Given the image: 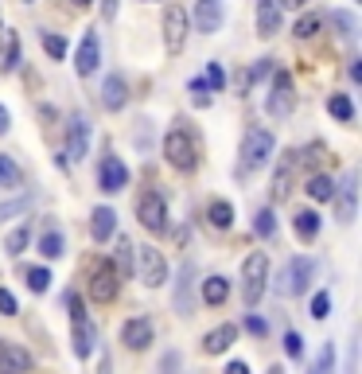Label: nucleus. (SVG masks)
<instances>
[{
  "label": "nucleus",
  "mask_w": 362,
  "mask_h": 374,
  "mask_svg": "<svg viewBox=\"0 0 362 374\" xmlns=\"http://www.w3.org/2000/svg\"><path fill=\"white\" fill-rule=\"evenodd\" d=\"M20 183V168L8 152H0V187H16Z\"/></svg>",
  "instance_id": "32"
},
{
  "label": "nucleus",
  "mask_w": 362,
  "mask_h": 374,
  "mask_svg": "<svg viewBox=\"0 0 362 374\" xmlns=\"http://www.w3.org/2000/svg\"><path fill=\"white\" fill-rule=\"evenodd\" d=\"M98 63H101L98 32H86V35H82V43H78V51H75V70H78L82 78H90L93 70H98Z\"/></svg>",
  "instance_id": "12"
},
{
  "label": "nucleus",
  "mask_w": 362,
  "mask_h": 374,
  "mask_svg": "<svg viewBox=\"0 0 362 374\" xmlns=\"http://www.w3.org/2000/svg\"><path fill=\"white\" fill-rule=\"evenodd\" d=\"M125 183H129V168L121 164L117 156H105V160H101V168H98V187H101V192L113 195V192H121Z\"/></svg>",
  "instance_id": "14"
},
{
  "label": "nucleus",
  "mask_w": 362,
  "mask_h": 374,
  "mask_svg": "<svg viewBox=\"0 0 362 374\" xmlns=\"http://www.w3.org/2000/svg\"><path fill=\"white\" fill-rule=\"evenodd\" d=\"M121 343H125L129 351H144L152 343V324L144 316L125 320V328H121Z\"/></svg>",
  "instance_id": "15"
},
{
  "label": "nucleus",
  "mask_w": 362,
  "mask_h": 374,
  "mask_svg": "<svg viewBox=\"0 0 362 374\" xmlns=\"http://www.w3.org/2000/svg\"><path fill=\"white\" fill-rule=\"evenodd\" d=\"M32 370V355L16 343H4L0 347V374H27Z\"/></svg>",
  "instance_id": "18"
},
{
  "label": "nucleus",
  "mask_w": 362,
  "mask_h": 374,
  "mask_svg": "<svg viewBox=\"0 0 362 374\" xmlns=\"http://www.w3.org/2000/svg\"><path fill=\"white\" fill-rule=\"evenodd\" d=\"M125 101H129V86H125V78H121V75H110L105 82H101V106L117 113V109L125 106Z\"/></svg>",
  "instance_id": "21"
},
{
  "label": "nucleus",
  "mask_w": 362,
  "mask_h": 374,
  "mask_svg": "<svg viewBox=\"0 0 362 374\" xmlns=\"http://www.w3.org/2000/svg\"><path fill=\"white\" fill-rule=\"evenodd\" d=\"M285 355H288V359H300V355H304V339H300L296 332L285 335Z\"/></svg>",
  "instance_id": "40"
},
{
  "label": "nucleus",
  "mask_w": 362,
  "mask_h": 374,
  "mask_svg": "<svg viewBox=\"0 0 362 374\" xmlns=\"http://www.w3.org/2000/svg\"><path fill=\"white\" fill-rule=\"evenodd\" d=\"M269 289V254L265 249H250V258L242 261V297L245 304H257Z\"/></svg>",
  "instance_id": "3"
},
{
  "label": "nucleus",
  "mask_w": 362,
  "mask_h": 374,
  "mask_svg": "<svg viewBox=\"0 0 362 374\" xmlns=\"http://www.w3.org/2000/svg\"><path fill=\"white\" fill-rule=\"evenodd\" d=\"M320 27H323V16L308 12V16H300L292 24V35H296V39H316V35H320Z\"/></svg>",
  "instance_id": "28"
},
{
  "label": "nucleus",
  "mask_w": 362,
  "mask_h": 374,
  "mask_svg": "<svg viewBox=\"0 0 362 374\" xmlns=\"http://www.w3.org/2000/svg\"><path fill=\"white\" fill-rule=\"evenodd\" d=\"M328 312H331V292H316V297H312V316L316 320H328Z\"/></svg>",
  "instance_id": "38"
},
{
  "label": "nucleus",
  "mask_w": 362,
  "mask_h": 374,
  "mask_svg": "<svg viewBox=\"0 0 362 374\" xmlns=\"http://www.w3.org/2000/svg\"><path fill=\"white\" fill-rule=\"evenodd\" d=\"M113 254H117V277H129L133 273V242L129 238H117V249H113Z\"/></svg>",
  "instance_id": "30"
},
{
  "label": "nucleus",
  "mask_w": 362,
  "mask_h": 374,
  "mask_svg": "<svg viewBox=\"0 0 362 374\" xmlns=\"http://www.w3.org/2000/svg\"><path fill=\"white\" fill-rule=\"evenodd\" d=\"M8 125H12V117H8V109H4V106H0V137H4V133H8Z\"/></svg>",
  "instance_id": "48"
},
{
  "label": "nucleus",
  "mask_w": 362,
  "mask_h": 374,
  "mask_svg": "<svg viewBox=\"0 0 362 374\" xmlns=\"http://www.w3.org/2000/svg\"><path fill=\"white\" fill-rule=\"evenodd\" d=\"M273 152H277V137H273L269 129H261V125L245 129L242 152H238V175H242V180H250V175H257L261 168H269Z\"/></svg>",
  "instance_id": "1"
},
{
  "label": "nucleus",
  "mask_w": 362,
  "mask_h": 374,
  "mask_svg": "<svg viewBox=\"0 0 362 374\" xmlns=\"http://www.w3.org/2000/svg\"><path fill=\"white\" fill-rule=\"evenodd\" d=\"M245 328H250L253 335H265V332H269V328H265V320H261V316H250V320H245Z\"/></svg>",
  "instance_id": "46"
},
{
  "label": "nucleus",
  "mask_w": 362,
  "mask_h": 374,
  "mask_svg": "<svg viewBox=\"0 0 362 374\" xmlns=\"http://www.w3.org/2000/svg\"><path fill=\"white\" fill-rule=\"evenodd\" d=\"M187 20H195V32L214 35V32H222L226 8H222V0H199V4H195V12H191Z\"/></svg>",
  "instance_id": "11"
},
{
  "label": "nucleus",
  "mask_w": 362,
  "mask_h": 374,
  "mask_svg": "<svg viewBox=\"0 0 362 374\" xmlns=\"http://www.w3.org/2000/svg\"><path fill=\"white\" fill-rule=\"evenodd\" d=\"M207 86H211V90H222V86H226V75H222L219 63H211V67H207Z\"/></svg>",
  "instance_id": "42"
},
{
  "label": "nucleus",
  "mask_w": 362,
  "mask_h": 374,
  "mask_svg": "<svg viewBox=\"0 0 362 374\" xmlns=\"http://www.w3.org/2000/svg\"><path fill=\"white\" fill-rule=\"evenodd\" d=\"M269 374H280V370H269Z\"/></svg>",
  "instance_id": "53"
},
{
  "label": "nucleus",
  "mask_w": 362,
  "mask_h": 374,
  "mask_svg": "<svg viewBox=\"0 0 362 374\" xmlns=\"http://www.w3.org/2000/svg\"><path fill=\"white\" fill-rule=\"evenodd\" d=\"M312 374H335V347H331V343L320 351V359L312 363Z\"/></svg>",
  "instance_id": "37"
},
{
  "label": "nucleus",
  "mask_w": 362,
  "mask_h": 374,
  "mask_svg": "<svg viewBox=\"0 0 362 374\" xmlns=\"http://www.w3.org/2000/svg\"><path fill=\"white\" fill-rule=\"evenodd\" d=\"M121 297V277L117 269H113V261H93L90 269V300L93 304H113V300Z\"/></svg>",
  "instance_id": "5"
},
{
  "label": "nucleus",
  "mask_w": 362,
  "mask_h": 374,
  "mask_svg": "<svg viewBox=\"0 0 362 374\" xmlns=\"http://www.w3.org/2000/svg\"><path fill=\"white\" fill-rule=\"evenodd\" d=\"M226 374H250V366H245V363H230Z\"/></svg>",
  "instance_id": "50"
},
{
  "label": "nucleus",
  "mask_w": 362,
  "mask_h": 374,
  "mask_svg": "<svg viewBox=\"0 0 362 374\" xmlns=\"http://www.w3.org/2000/svg\"><path fill=\"white\" fill-rule=\"evenodd\" d=\"M39 254H43V258H51V261L63 258V234H59V230H47V234H43V238H39Z\"/></svg>",
  "instance_id": "31"
},
{
  "label": "nucleus",
  "mask_w": 362,
  "mask_h": 374,
  "mask_svg": "<svg viewBox=\"0 0 362 374\" xmlns=\"http://www.w3.org/2000/svg\"><path fill=\"white\" fill-rule=\"evenodd\" d=\"M0 347H4V339H0Z\"/></svg>",
  "instance_id": "54"
},
{
  "label": "nucleus",
  "mask_w": 362,
  "mask_h": 374,
  "mask_svg": "<svg viewBox=\"0 0 362 374\" xmlns=\"http://www.w3.org/2000/svg\"><path fill=\"white\" fill-rule=\"evenodd\" d=\"M191 273H195V266H183V273H179L183 281H179V300H176V308L183 312V316L191 312Z\"/></svg>",
  "instance_id": "33"
},
{
  "label": "nucleus",
  "mask_w": 362,
  "mask_h": 374,
  "mask_svg": "<svg viewBox=\"0 0 362 374\" xmlns=\"http://www.w3.org/2000/svg\"><path fill=\"white\" fill-rule=\"evenodd\" d=\"M292 101H296L292 75H288V70H277V75H273V90H269V98H265V109H269L273 117H288L292 113Z\"/></svg>",
  "instance_id": "10"
},
{
  "label": "nucleus",
  "mask_w": 362,
  "mask_h": 374,
  "mask_svg": "<svg viewBox=\"0 0 362 374\" xmlns=\"http://www.w3.org/2000/svg\"><path fill=\"white\" fill-rule=\"evenodd\" d=\"M164 160L183 175H191L199 168V144H195V137L187 133L183 125H176V129L164 133Z\"/></svg>",
  "instance_id": "2"
},
{
  "label": "nucleus",
  "mask_w": 362,
  "mask_h": 374,
  "mask_svg": "<svg viewBox=\"0 0 362 374\" xmlns=\"http://www.w3.org/2000/svg\"><path fill=\"white\" fill-rule=\"evenodd\" d=\"M292 230H296V238H300V242H316V234H320V215H316L312 207L296 211V218H292Z\"/></svg>",
  "instance_id": "23"
},
{
  "label": "nucleus",
  "mask_w": 362,
  "mask_h": 374,
  "mask_svg": "<svg viewBox=\"0 0 362 374\" xmlns=\"http://www.w3.org/2000/svg\"><path fill=\"white\" fill-rule=\"evenodd\" d=\"M296 172H300V152H280V160H277V168H273V203H285L288 195H292V187H296Z\"/></svg>",
  "instance_id": "8"
},
{
  "label": "nucleus",
  "mask_w": 362,
  "mask_h": 374,
  "mask_svg": "<svg viewBox=\"0 0 362 374\" xmlns=\"http://www.w3.org/2000/svg\"><path fill=\"white\" fill-rule=\"evenodd\" d=\"M67 308H70V320H86V312H82V300H78V292H67Z\"/></svg>",
  "instance_id": "44"
},
{
  "label": "nucleus",
  "mask_w": 362,
  "mask_h": 374,
  "mask_svg": "<svg viewBox=\"0 0 362 374\" xmlns=\"http://www.w3.org/2000/svg\"><path fill=\"white\" fill-rule=\"evenodd\" d=\"M117 234V211L113 207H93L90 215V238L93 242H110Z\"/></svg>",
  "instance_id": "17"
},
{
  "label": "nucleus",
  "mask_w": 362,
  "mask_h": 374,
  "mask_svg": "<svg viewBox=\"0 0 362 374\" xmlns=\"http://www.w3.org/2000/svg\"><path fill=\"white\" fill-rule=\"evenodd\" d=\"M277 4H285V8H296V12L304 8V0H277Z\"/></svg>",
  "instance_id": "51"
},
{
  "label": "nucleus",
  "mask_w": 362,
  "mask_h": 374,
  "mask_svg": "<svg viewBox=\"0 0 362 374\" xmlns=\"http://www.w3.org/2000/svg\"><path fill=\"white\" fill-rule=\"evenodd\" d=\"M160 24H164V47H168L172 55H179V51H183V43H187V24H191V20H187V12L179 8V4H168Z\"/></svg>",
  "instance_id": "9"
},
{
  "label": "nucleus",
  "mask_w": 362,
  "mask_h": 374,
  "mask_svg": "<svg viewBox=\"0 0 362 374\" xmlns=\"http://www.w3.org/2000/svg\"><path fill=\"white\" fill-rule=\"evenodd\" d=\"M234 339H238V328L234 324H219L214 332L202 335V351H207V355H226Z\"/></svg>",
  "instance_id": "19"
},
{
  "label": "nucleus",
  "mask_w": 362,
  "mask_h": 374,
  "mask_svg": "<svg viewBox=\"0 0 362 374\" xmlns=\"http://www.w3.org/2000/svg\"><path fill=\"white\" fill-rule=\"evenodd\" d=\"M253 230L261 234V238H273V234H277V215H273L269 207L257 211V223H253Z\"/></svg>",
  "instance_id": "35"
},
{
  "label": "nucleus",
  "mask_w": 362,
  "mask_h": 374,
  "mask_svg": "<svg viewBox=\"0 0 362 374\" xmlns=\"http://www.w3.org/2000/svg\"><path fill=\"white\" fill-rule=\"evenodd\" d=\"M16 63H20V35L0 32V70L8 75V70H16Z\"/></svg>",
  "instance_id": "24"
},
{
  "label": "nucleus",
  "mask_w": 362,
  "mask_h": 374,
  "mask_svg": "<svg viewBox=\"0 0 362 374\" xmlns=\"http://www.w3.org/2000/svg\"><path fill=\"white\" fill-rule=\"evenodd\" d=\"M75 355L78 359H90L93 355V324H90V320H78V324H75Z\"/></svg>",
  "instance_id": "26"
},
{
  "label": "nucleus",
  "mask_w": 362,
  "mask_h": 374,
  "mask_svg": "<svg viewBox=\"0 0 362 374\" xmlns=\"http://www.w3.org/2000/svg\"><path fill=\"white\" fill-rule=\"evenodd\" d=\"M16 312H20L16 297H12L8 289H0V316H16Z\"/></svg>",
  "instance_id": "41"
},
{
  "label": "nucleus",
  "mask_w": 362,
  "mask_h": 374,
  "mask_svg": "<svg viewBox=\"0 0 362 374\" xmlns=\"http://www.w3.org/2000/svg\"><path fill=\"white\" fill-rule=\"evenodd\" d=\"M136 277H141L144 289H160L168 281V261H164V254L156 246L136 249Z\"/></svg>",
  "instance_id": "6"
},
{
  "label": "nucleus",
  "mask_w": 362,
  "mask_h": 374,
  "mask_svg": "<svg viewBox=\"0 0 362 374\" xmlns=\"http://www.w3.org/2000/svg\"><path fill=\"white\" fill-rule=\"evenodd\" d=\"M328 113L335 117V121L351 125V121H354V106H351V98H347V94H331V98H328Z\"/></svg>",
  "instance_id": "27"
},
{
  "label": "nucleus",
  "mask_w": 362,
  "mask_h": 374,
  "mask_svg": "<svg viewBox=\"0 0 362 374\" xmlns=\"http://www.w3.org/2000/svg\"><path fill=\"white\" fill-rule=\"evenodd\" d=\"M101 12H105V16L113 20V12H117V0H101Z\"/></svg>",
  "instance_id": "49"
},
{
  "label": "nucleus",
  "mask_w": 362,
  "mask_h": 374,
  "mask_svg": "<svg viewBox=\"0 0 362 374\" xmlns=\"http://www.w3.org/2000/svg\"><path fill=\"white\" fill-rule=\"evenodd\" d=\"M27 289H32V292H47L51 289V269H43V266L27 269Z\"/></svg>",
  "instance_id": "34"
},
{
  "label": "nucleus",
  "mask_w": 362,
  "mask_h": 374,
  "mask_svg": "<svg viewBox=\"0 0 362 374\" xmlns=\"http://www.w3.org/2000/svg\"><path fill=\"white\" fill-rule=\"evenodd\" d=\"M312 273H316V261L312 258H292L277 273L273 292H277V297H300V292L308 289V281H312Z\"/></svg>",
  "instance_id": "4"
},
{
  "label": "nucleus",
  "mask_w": 362,
  "mask_h": 374,
  "mask_svg": "<svg viewBox=\"0 0 362 374\" xmlns=\"http://www.w3.org/2000/svg\"><path fill=\"white\" fill-rule=\"evenodd\" d=\"M277 27H280V4L277 0H257V35L269 39V35H277Z\"/></svg>",
  "instance_id": "20"
},
{
  "label": "nucleus",
  "mask_w": 362,
  "mask_h": 374,
  "mask_svg": "<svg viewBox=\"0 0 362 374\" xmlns=\"http://www.w3.org/2000/svg\"><path fill=\"white\" fill-rule=\"evenodd\" d=\"M101 374H105V370H101Z\"/></svg>",
  "instance_id": "56"
},
{
  "label": "nucleus",
  "mask_w": 362,
  "mask_h": 374,
  "mask_svg": "<svg viewBox=\"0 0 362 374\" xmlns=\"http://www.w3.org/2000/svg\"><path fill=\"white\" fill-rule=\"evenodd\" d=\"M191 90H195V106H211V94H202V82H191Z\"/></svg>",
  "instance_id": "45"
},
{
  "label": "nucleus",
  "mask_w": 362,
  "mask_h": 374,
  "mask_svg": "<svg viewBox=\"0 0 362 374\" xmlns=\"http://www.w3.org/2000/svg\"><path fill=\"white\" fill-rule=\"evenodd\" d=\"M335 187H339V183L331 180V175L316 172L312 180H308V187H304V192H308V199H316V203H331V199H335Z\"/></svg>",
  "instance_id": "25"
},
{
  "label": "nucleus",
  "mask_w": 362,
  "mask_h": 374,
  "mask_svg": "<svg viewBox=\"0 0 362 374\" xmlns=\"http://www.w3.org/2000/svg\"><path fill=\"white\" fill-rule=\"evenodd\" d=\"M199 297H202V304H211V308L226 304V297H230V281H226V277H207V281L199 285Z\"/></svg>",
  "instance_id": "22"
},
{
  "label": "nucleus",
  "mask_w": 362,
  "mask_h": 374,
  "mask_svg": "<svg viewBox=\"0 0 362 374\" xmlns=\"http://www.w3.org/2000/svg\"><path fill=\"white\" fill-rule=\"evenodd\" d=\"M331 20H335V24L343 27V32H339V35H343V39H351V35H354V20L347 16V12H331Z\"/></svg>",
  "instance_id": "43"
},
{
  "label": "nucleus",
  "mask_w": 362,
  "mask_h": 374,
  "mask_svg": "<svg viewBox=\"0 0 362 374\" xmlns=\"http://www.w3.org/2000/svg\"><path fill=\"white\" fill-rule=\"evenodd\" d=\"M67 4H70L75 12H90V8H93V0H67Z\"/></svg>",
  "instance_id": "47"
},
{
  "label": "nucleus",
  "mask_w": 362,
  "mask_h": 374,
  "mask_svg": "<svg viewBox=\"0 0 362 374\" xmlns=\"http://www.w3.org/2000/svg\"><path fill=\"white\" fill-rule=\"evenodd\" d=\"M27 249V226H20V230L8 234V254H24Z\"/></svg>",
  "instance_id": "39"
},
{
  "label": "nucleus",
  "mask_w": 362,
  "mask_h": 374,
  "mask_svg": "<svg viewBox=\"0 0 362 374\" xmlns=\"http://www.w3.org/2000/svg\"><path fill=\"white\" fill-rule=\"evenodd\" d=\"M27 4H32V0H27Z\"/></svg>",
  "instance_id": "55"
},
{
  "label": "nucleus",
  "mask_w": 362,
  "mask_h": 374,
  "mask_svg": "<svg viewBox=\"0 0 362 374\" xmlns=\"http://www.w3.org/2000/svg\"><path fill=\"white\" fill-rule=\"evenodd\" d=\"M335 203H339V223H354V203H358V175H347L343 187H335Z\"/></svg>",
  "instance_id": "16"
},
{
  "label": "nucleus",
  "mask_w": 362,
  "mask_h": 374,
  "mask_svg": "<svg viewBox=\"0 0 362 374\" xmlns=\"http://www.w3.org/2000/svg\"><path fill=\"white\" fill-rule=\"evenodd\" d=\"M207 218H211V226H219V230H226V226L234 223V207H230L226 199H214L211 207H207Z\"/></svg>",
  "instance_id": "29"
},
{
  "label": "nucleus",
  "mask_w": 362,
  "mask_h": 374,
  "mask_svg": "<svg viewBox=\"0 0 362 374\" xmlns=\"http://www.w3.org/2000/svg\"><path fill=\"white\" fill-rule=\"evenodd\" d=\"M136 218L148 234H164L168 230V203H164L160 192H144L136 199Z\"/></svg>",
  "instance_id": "7"
},
{
  "label": "nucleus",
  "mask_w": 362,
  "mask_h": 374,
  "mask_svg": "<svg viewBox=\"0 0 362 374\" xmlns=\"http://www.w3.org/2000/svg\"><path fill=\"white\" fill-rule=\"evenodd\" d=\"M141 4H152V0H141Z\"/></svg>",
  "instance_id": "52"
},
{
  "label": "nucleus",
  "mask_w": 362,
  "mask_h": 374,
  "mask_svg": "<svg viewBox=\"0 0 362 374\" xmlns=\"http://www.w3.org/2000/svg\"><path fill=\"white\" fill-rule=\"evenodd\" d=\"M39 43H43V51H47L51 58H63V55H67V39H63V35L43 32V35H39Z\"/></svg>",
  "instance_id": "36"
},
{
  "label": "nucleus",
  "mask_w": 362,
  "mask_h": 374,
  "mask_svg": "<svg viewBox=\"0 0 362 374\" xmlns=\"http://www.w3.org/2000/svg\"><path fill=\"white\" fill-rule=\"evenodd\" d=\"M90 152V121L82 113H75L67 121V156L70 160H82Z\"/></svg>",
  "instance_id": "13"
}]
</instances>
